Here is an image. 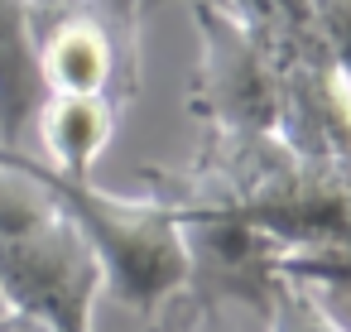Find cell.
Here are the masks:
<instances>
[{
    "instance_id": "6da1fadb",
    "label": "cell",
    "mask_w": 351,
    "mask_h": 332,
    "mask_svg": "<svg viewBox=\"0 0 351 332\" xmlns=\"http://www.w3.org/2000/svg\"><path fill=\"white\" fill-rule=\"evenodd\" d=\"M101 289V265L77 222L29 174L20 150L0 145V298H5V313L39 318L53 332H92Z\"/></svg>"
},
{
    "instance_id": "7a4b0ae2",
    "label": "cell",
    "mask_w": 351,
    "mask_h": 332,
    "mask_svg": "<svg viewBox=\"0 0 351 332\" xmlns=\"http://www.w3.org/2000/svg\"><path fill=\"white\" fill-rule=\"evenodd\" d=\"M25 164L87 236V246L101 265L106 294H116L125 308L149 318L178 289H188V274H193L188 226L169 198H159V193L121 198V193L97 188L92 178H63L39 159H25Z\"/></svg>"
},
{
    "instance_id": "3957f363",
    "label": "cell",
    "mask_w": 351,
    "mask_h": 332,
    "mask_svg": "<svg viewBox=\"0 0 351 332\" xmlns=\"http://www.w3.org/2000/svg\"><path fill=\"white\" fill-rule=\"evenodd\" d=\"M202 20V68L193 106L217 126L221 140L279 135L284 121V63L250 34L231 5L197 10Z\"/></svg>"
},
{
    "instance_id": "277c9868",
    "label": "cell",
    "mask_w": 351,
    "mask_h": 332,
    "mask_svg": "<svg viewBox=\"0 0 351 332\" xmlns=\"http://www.w3.org/2000/svg\"><path fill=\"white\" fill-rule=\"evenodd\" d=\"M34 63L44 97H135L125 82V44L111 34L106 15L82 0L34 5Z\"/></svg>"
},
{
    "instance_id": "5b68a950",
    "label": "cell",
    "mask_w": 351,
    "mask_h": 332,
    "mask_svg": "<svg viewBox=\"0 0 351 332\" xmlns=\"http://www.w3.org/2000/svg\"><path fill=\"white\" fill-rule=\"evenodd\" d=\"M116 116H121V102L111 97H44L34 111V126L44 140L39 164H49L63 178H92V164L106 154L116 135Z\"/></svg>"
},
{
    "instance_id": "8992f818",
    "label": "cell",
    "mask_w": 351,
    "mask_h": 332,
    "mask_svg": "<svg viewBox=\"0 0 351 332\" xmlns=\"http://www.w3.org/2000/svg\"><path fill=\"white\" fill-rule=\"evenodd\" d=\"M44 102L39 63H34V5L29 0H0V145L15 150L34 126Z\"/></svg>"
},
{
    "instance_id": "52a82bcc",
    "label": "cell",
    "mask_w": 351,
    "mask_h": 332,
    "mask_svg": "<svg viewBox=\"0 0 351 332\" xmlns=\"http://www.w3.org/2000/svg\"><path fill=\"white\" fill-rule=\"evenodd\" d=\"M265 332H351L313 284L279 279V289L265 303Z\"/></svg>"
},
{
    "instance_id": "ba28073f",
    "label": "cell",
    "mask_w": 351,
    "mask_h": 332,
    "mask_svg": "<svg viewBox=\"0 0 351 332\" xmlns=\"http://www.w3.org/2000/svg\"><path fill=\"white\" fill-rule=\"evenodd\" d=\"M308 15L327 63L337 68V78L351 82V0H308Z\"/></svg>"
},
{
    "instance_id": "9c48e42d",
    "label": "cell",
    "mask_w": 351,
    "mask_h": 332,
    "mask_svg": "<svg viewBox=\"0 0 351 332\" xmlns=\"http://www.w3.org/2000/svg\"><path fill=\"white\" fill-rule=\"evenodd\" d=\"M0 332H53V327L39 318H25V313H0Z\"/></svg>"
},
{
    "instance_id": "30bf717a",
    "label": "cell",
    "mask_w": 351,
    "mask_h": 332,
    "mask_svg": "<svg viewBox=\"0 0 351 332\" xmlns=\"http://www.w3.org/2000/svg\"><path fill=\"white\" fill-rule=\"evenodd\" d=\"M82 5H97L101 15H116L121 25H130V20H135V0H82Z\"/></svg>"
},
{
    "instance_id": "8fae6325",
    "label": "cell",
    "mask_w": 351,
    "mask_h": 332,
    "mask_svg": "<svg viewBox=\"0 0 351 332\" xmlns=\"http://www.w3.org/2000/svg\"><path fill=\"white\" fill-rule=\"evenodd\" d=\"M29 5H49V0H29Z\"/></svg>"
},
{
    "instance_id": "7c38bea8",
    "label": "cell",
    "mask_w": 351,
    "mask_h": 332,
    "mask_svg": "<svg viewBox=\"0 0 351 332\" xmlns=\"http://www.w3.org/2000/svg\"><path fill=\"white\" fill-rule=\"evenodd\" d=\"M0 313H5V298H0Z\"/></svg>"
}]
</instances>
